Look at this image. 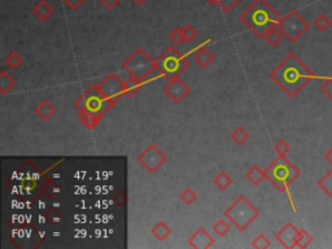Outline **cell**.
I'll return each mask as SVG.
<instances>
[{"label": "cell", "instance_id": "obj_1", "mask_svg": "<svg viewBox=\"0 0 332 249\" xmlns=\"http://www.w3.org/2000/svg\"><path fill=\"white\" fill-rule=\"evenodd\" d=\"M270 78L289 96L295 98L300 94L306 84L313 79H326L327 76H317L303 61L295 55L289 53L274 70L269 74Z\"/></svg>", "mask_w": 332, "mask_h": 249}, {"label": "cell", "instance_id": "obj_2", "mask_svg": "<svg viewBox=\"0 0 332 249\" xmlns=\"http://www.w3.org/2000/svg\"><path fill=\"white\" fill-rule=\"evenodd\" d=\"M240 22L248 27L257 38H263L266 32L278 25L282 17L269 4L267 0H254L253 3L240 15Z\"/></svg>", "mask_w": 332, "mask_h": 249}, {"label": "cell", "instance_id": "obj_3", "mask_svg": "<svg viewBox=\"0 0 332 249\" xmlns=\"http://www.w3.org/2000/svg\"><path fill=\"white\" fill-rule=\"evenodd\" d=\"M265 174L266 179L269 180L278 191L286 192V194L288 195L289 203H291L293 211L296 213L297 209H296L293 199H292V195L291 192H289V185L300 177V170H298L289 160H287L286 156H278L277 159L265 169Z\"/></svg>", "mask_w": 332, "mask_h": 249}, {"label": "cell", "instance_id": "obj_4", "mask_svg": "<svg viewBox=\"0 0 332 249\" xmlns=\"http://www.w3.org/2000/svg\"><path fill=\"white\" fill-rule=\"evenodd\" d=\"M223 214L239 231H246L260 217V210L244 195H240Z\"/></svg>", "mask_w": 332, "mask_h": 249}, {"label": "cell", "instance_id": "obj_5", "mask_svg": "<svg viewBox=\"0 0 332 249\" xmlns=\"http://www.w3.org/2000/svg\"><path fill=\"white\" fill-rule=\"evenodd\" d=\"M114 104L116 103L113 102V100H110V99L105 98L103 95L99 84H93L90 88H87L84 91L83 95H81L77 99V102L74 103V107L78 112L88 110V112L99 114L100 117H104V114H107Z\"/></svg>", "mask_w": 332, "mask_h": 249}, {"label": "cell", "instance_id": "obj_6", "mask_svg": "<svg viewBox=\"0 0 332 249\" xmlns=\"http://www.w3.org/2000/svg\"><path fill=\"white\" fill-rule=\"evenodd\" d=\"M156 64L164 72L165 78L168 81H173L179 78L180 74L190 68L191 63L185 53H182L175 47H169L161 56L156 60Z\"/></svg>", "mask_w": 332, "mask_h": 249}, {"label": "cell", "instance_id": "obj_7", "mask_svg": "<svg viewBox=\"0 0 332 249\" xmlns=\"http://www.w3.org/2000/svg\"><path fill=\"white\" fill-rule=\"evenodd\" d=\"M155 65H156V61L145 52V49L138 48L125 60L122 67L131 77L143 79Z\"/></svg>", "mask_w": 332, "mask_h": 249}, {"label": "cell", "instance_id": "obj_8", "mask_svg": "<svg viewBox=\"0 0 332 249\" xmlns=\"http://www.w3.org/2000/svg\"><path fill=\"white\" fill-rule=\"evenodd\" d=\"M278 26L282 30L287 39L292 43L297 42L298 39L309 30V23L306 22L300 13L296 11H291L288 15L282 17L278 22Z\"/></svg>", "mask_w": 332, "mask_h": 249}, {"label": "cell", "instance_id": "obj_9", "mask_svg": "<svg viewBox=\"0 0 332 249\" xmlns=\"http://www.w3.org/2000/svg\"><path fill=\"white\" fill-rule=\"evenodd\" d=\"M139 164L150 174H155L168 161V157L156 144H149L138 156Z\"/></svg>", "mask_w": 332, "mask_h": 249}, {"label": "cell", "instance_id": "obj_10", "mask_svg": "<svg viewBox=\"0 0 332 249\" xmlns=\"http://www.w3.org/2000/svg\"><path fill=\"white\" fill-rule=\"evenodd\" d=\"M100 87L101 92L105 98L110 99L114 103H117L119 99L124 95H126V91H125V82H122L119 79L118 76L116 74H109L104 81L99 84Z\"/></svg>", "mask_w": 332, "mask_h": 249}, {"label": "cell", "instance_id": "obj_11", "mask_svg": "<svg viewBox=\"0 0 332 249\" xmlns=\"http://www.w3.org/2000/svg\"><path fill=\"white\" fill-rule=\"evenodd\" d=\"M164 92L168 95L171 102L175 104H180L191 94V88L179 77V78H175L173 81H169V84L164 88Z\"/></svg>", "mask_w": 332, "mask_h": 249}, {"label": "cell", "instance_id": "obj_12", "mask_svg": "<svg viewBox=\"0 0 332 249\" xmlns=\"http://www.w3.org/2000/svg\"><path fill=\"white\" fill-rule=\"evenodd\" d=\"M214 243H216V239H214L204 227L197 229L196 231L188 238V244H190V246L197 249H209L214 245Z\"/></svg>", "mask_w": 332, "mask_h": 249}, {"label": "cell", "instance_id": "obj_13", "mask_svg": "<svg viewBox=\"0 0 332 249\" xmlns=\"http://www.w3.org/2000/svg\"><path fill=\"white\" fill-rule=\"evenodd\" d=\"M297 234L298 230L296 229L293 223H287L283 229L280 230L279 232H277L275 239L279 241V244L284 246V248H296V240H297Z\"/></svg>", "mask_w": 332, "mask_h": 249}, {"label": "cell", "instance_id": "obj_14", "mask_svg": "<svg viewBox=\"0 0 332 249\" xmlns=\"http://www.w3.org/2000/svg\"><path fill=\"white\" fill-rule=\"evenodd\" d=\"M53 13H55V9H53L52 6H51L48 2H46V0L39 2V3L33 8V15H34L38 20L42 21V22L48 20Z\"/></svg>", "mask_w": 332, "mask_h": 249}, {"label": "cell", "instance_id": "obj_15", "mask_svg": "<svg viewBox=\"0 0 332 249\" xmlns=\"http://www.w3.org/2000/svg\"><path fill=\"white\" fill-rule=\"evenodd\" d=\"M35 114H37L42 121L47 122L56 114V108L53 107L52 103L48 102V100H43V102L39 103V104L37 105V108H35Z\"/></svg>", "mask_w": 332, "mask_h": 249}, {"label": "cell", "instance_id": "obj_16", "mask_svg": "<svg viewBox=\"0 0 332 249\" xmlns=\"http://www.w3.org/2000/svg\"><path fill=\"white\" fill-rule=\"evenodd\" d=\"M145 82L144 79L142 78H136V77H131L125 82V91H126V95L129 98H134V96L138 95L140 91L143 90Z\"/></svg>", "mask_w": 332, "mask_h": 249}, {"label": "cell", "instance_id": "obj_17", "mask_svg": "<svg viewBox=\"0 0 332 249\" xmlns=\"http://www.w3.org/2000/svg\"><path fill=\"white\" fill-rule=\"evenodd\" d=\"M194 58L197 63V65H200V67L205 69V68H208L214 61V55L205 46H201L199 47V49L196 51Z\"/></svg>", "mask_w": 332, "mask_h": 249}, {"label": "cell", "instance_id": "obj_18", "mask_svg": "<svg viewBox=\"0 0 332 249\" xmlns=\"http://www.w3.org/2000/svg\"><path fill=\"white\" fill-rule=\"evenodd\" d=\"M78 117L82 123H83V126H86L88 130H94L99 124V122L101 121V118H103V117H100L99 114L88 112V110H81V112H78Z\"/></svg>", "mask_w": 332, "mask_h": 249}, {"label": "cell", "instance_id": "obj_19", "mask_svg": "<svg viewBox=\"0 0 332 249\" xmlns=\"http://www.w3.org/2000/svg\"><path fill=\"white\" fill-rule=\"evenodd\" d=\"M283 38H284V34L282 33V30L279 29L278 25H273V26L266 32L265 37H263V39H265V41L267 42V44L271 47L279 46V44L282 43V41H283Z\"/></svg>", "mask_w": 332, "mask_h": 249}, {"label": "cell", "instance_id": "obj_20", "mask_svg": "<svg viewBox=\"0 0 332 249\" xmlns=\"http://www.w3.org/2000/svg\"><path fill=\"white\" fill-rule=\"evenodd\" d=\"M16 86V79L8 74L6 70L0 72V94L2 95H7L9 91Z\"/></svg>", "mask_w": 332, "mask_h": 249}, {"label": "cell", "instance_id": "obj_21", "mask_svg": "<svg viewBox=\"0 0 332 249\" xmlns=\"http://www.w3.org/2000/svg\"><path fill=\"white\" fill-rule=\"evenodd\" d=\"M246 178L252 183L253 185H258L263 179H266V174L265 170L260 169L258 166H252L246 174Z\"/></svg>", "mask_w": 332, "mask_h": 249}, {"label": "cell", "instance_id": "obj_22", "mask_svg": "<svg viewBox=\"0 0 332 249\" xmlns=\"http://www.w3.org/2000/svg\"><path fill=\"white\" fill-rule=\"evenodd\" d=\"M171 229L169 225H166L165 222H159L156 226L152 229V235L159 241H164L170 236Z\"/></svg>", "mask_w": 332, "mask_h": 249}, {"label": "cell", "instance_id": "obj_23", "mask_svg": "<svg viewBox=\"0 0 332 249\" xmlns=\"http://www.w3.org/2000/svg\"><path fill=\"white\" fill-rule=\"evenodd\" d=\"M213 183L220 191H226L232 184V178L227 173H225V171H221L213 179Z\"/></svg>", "mask_w": 332, "mask_h": 249}, {"label": "cell", "instance_id": "obj_24", "mask_svg": "<svg viewBox=\"0 0 332 249\" xmlns=\"http://www.w3.org/2000/svg\"><path fill=\"white\" fill-rule=\"evenodd\" d=\"M318 187H319L329 199H332V169L318 182Z\"/></svg>", "mask_w": 332, "mask_h": 249}, {"label": "cell", "instance_id": "obj_25", "mask_svg": "<svg viewBox=\"0 0 332 249\" xmlns=\"http://www.w3.org/2000/svg\"><path fill=\"white\" fill-rule=\"evenodd\" d=\"M249 136H251V135H249L248 131H247L244 128H242V126L236 128L231 133V139L234 140V142L236 143L237 145L244 144V143H246L247 140L249 139Z\"/></svg>", "mask_w": 332, "mask_h": 249}, {"label": "cell", "instance_id": "obj_26", "mask_svg": "<svg viewBox=\"0 0 332 249\" xmlns=\"http://www.w3.org/2000/svg\"><path fill=\"white\" fill-rule=\"evenodd\" d=\"M313 243V236L306 231V230L301 229L298 230L297 240H296V248H306Z\"/></svg>", "mask_w": 332, "mask_h": 249}, {"label": "cell", "instance_id": "obj_27", "mask_svg": "<svg viewBox=\"0 0 332 249\" xmlns=\"http://www.w3.org/2000/svg\"><path fill=\"white\" fill-rule=\"evenodd\" d=\"M231 226L228 225V222L226 220H218V222H216L213 225V231L214 234L218 235L220 238H223L230 232Z\"/></svg>", "mask_w": 332, "mask_h": 249}, {"label": "cell", "instance_id": "obj_28", "mask_svg": "<svg viewBox=\"0 0 332 249\" xmlns=\"http://www.w3.org/2000/svg\"><path fill=\"white\" fill-rule=\"evenodd\" d=\"M161 78H165V74L164 72L161 70V68L159 67V65H155V67L152 68V69L149 70V72L145 74V77L143 79H144L145 83H150V82H155V81H159V79Z\"/></svg>", "mask_w": 332, "mask_h": 249}, {"label": "cell", "instance_id": "obj_29", "mask_svg": "<svg viewBox=\"0 0 332 249\" xmlns=\"http://www.w3.org/2000/svg\"><path fill=\"white\" fill-rule=\"evenodd\" d=\"M331 25H332L331 18H329L327 15H324V13H321V15L318 16L314 21V26L317 27L319 32H326Z\"/></svg>", "mask_w": 332, "mask_h": 249}, {"label": "cell", "instance_id": "obj_30", "mask_svg": "<svg viewBox=\"0 0 332 249\" xmlns=\"http://www.w3.org/2000/svg\"><path fill=\"white\" fill-rule=\"evenodd\" d=\"M22 57L17 52H11L6 57V64L9 69H18L22 64Z\"/></svg>", "mask_w": 332, "mask_h": 249}, {"label": "cell", "instance_id": "obj_31", "mask_svg": "<svg viewBox=\"0 0 332 249\" xmlns=\"http://www.w3.org/2000/svg\"><path fill=\"white\" fill-rule=\"evenodd\" d=\"M252 246L256 249H267L271 246V243H270V240L267 239L266 235L260 234L252 240Z\"/></svg>", "mask_w": 332, "mask_h": 249}, {"label": "cell", "instance_id": "obj_32", "mask_svg": "<svg viewBox=\"0 0 332 249\" xmlns=\"http://www.w3.org/2000/svg\"><path fill=\"white\" fill-rule=\"evenodd\" d=\"M179 199L186 205H192V204L197 200V194L192 189H186L185 191L179 195Z\"/></svg>", "mask_w": 332, "mask_h": 249}, {"label": "cell", "instance_id": "obj_33", "mask_svg": "<svg viewBox=\"0 0 332 249\" xmlns=\"http://www.w3.org/2000/svg\"><path fill=\"white\" fill-rule=\"evenodd\" d=\"M170 39L174 44H176V46H182L183 43H186L182 27H175V29L170 33Z\"/></svg>", "mask_w": 332, "mask_h": 249}, {"label": "cell", "instance_id": "obj_34", "mask_svg": "<svg viewBox=\"0 0 332 249\" xmlns=\"http://www.w3.org/2000/svg\"><path fill=\"white\" fill-rule=\"evenodd\" d=\"M240 2H242V0H218V7H220L225 13H230Z\"/></svg>", "mask_w": 332, "mask_h": 249}, {"label": "cell", "instance_id": "obj_35", "mask_svg": "<svg viewBox=\"0 0 332 249\" xmlns=\"http://www.w3.org/2000/svg\"><path fill=\"white\" fill-rule=\"evenodd\" d=\"M274 151L278 156H286L289 151H291V145L286 142V140H279V142L275 144Z\"/></svg>", "mask_w": 332, "mask_h": 249}, {"label": "cell", "instance_id": "obj_36", "mask_svg": "<svg viewBox=\"0 0 332 249\" xmlns=\"http://www.w3.org/2000/svg\"><path fill=\"white\" fill-rule=\"evenodd\" d=\"M183 29V35H185V42L186 43H190V42L194 41L195 38L197 37V32L194 26H191V25H185L182 26Z\"/></svg>", "mask_w": 332, "mask_h": 249}, {"label": "cell", "instance_id": "obj_37", "mask_svg": "<svg viewBox=\"0 0 332 249\" xmlns=\"http://www.w3.org/2000/svg\"><path fill=\"white\" fill-rule=\"evenodd\" d=\"M321 90L324 95H327L332 100V76H327V78L323 79Z\"/></svg>", "mask_w": 332, "mask_h": 249}, {"label": "cell", "instance_id": "obj_38", "mask_svg": "<svg viewBox=\"0 0 332 249\" xmlns=\"http://www.w3.org/2000/svg\"><path fill=\"white\" fill-rule=\"evenodd\" d=\"M63 2L69 9H72V11H77V9H78L84 2H86V0H63Z\"/></svg>", "mask_w": 332, "mask_h": 249}, {"label": "cell", "instance_id": "obj_39", "mask_svg": "<svg viewBox=\"0 0 332 249\" xmlns=\"http://www.w3.org/2000/svg\"><path fill=\"white\" fill-rule=\"evenodd\" d=\"M100 2L101 4L107 9H109V11H112V9H114L116 7H118L119 4H121V0H100Z\"/></svg>", "mask_w": 332, "mask_h": 249}, {"label": "cell", "instance_id": "obj_40", "mask_svg": "<svg viewBox=\"0 0 332 249\" xmlns=\"http://www.w3.org/2000/svg\"><path fill=\"white\" fill-rule=\"evenodd\" d=\"M324 159H326L327 161H328V163L332 165V147L326 152V154H324Z\"/></svg>", "mask_w": 332, "mask_h": 249}, {"label": "cell", "instance_id": "obj_41", "mask_svg": "<svg viewBox=\"0 0 332 249\" xmlns=\"http://www.w3.org/2000/svg\"><path fill=\"white\" fill-rule=\"evenodd\" d=\"M131 2H133V3L135 4V6L143 7V6H144V4H147L148 2H149V0H131Z\"/></svg>", "mask_w": 332, "mask_h": 249}, {"label": "cell", "instance_id": "obj_42", "mask_svg": "<svg viewBox=\"0 0 332 249\" xmlns=\"http://www.w3.org/2000/svg\"><path fill=\"white\" fill-rule=\"evenodd\" d=\"M206 3L209 4V6H218V0H205Z\"/></svg>", "mask_w": 332, "mask_h": 249}]
</instances>
